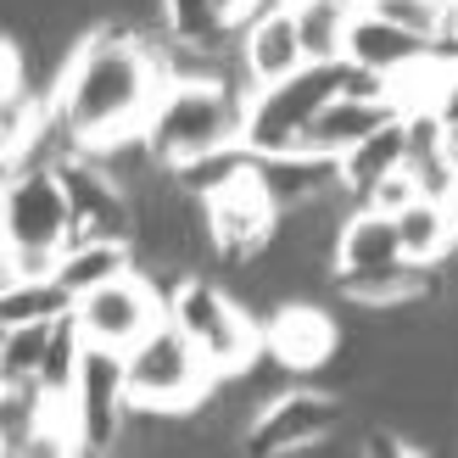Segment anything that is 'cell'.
<instances>
[{
    "label": "cell",
    "mask_w": 458,
    "mask_h": 458,
    "mask_svg": "<svg viewBox=\"0 0 458 458\" xmlns=\"http://www.w3.org/2000/svg\"><path fill=\"white\" fill-rule=\"evenodd\" d=\"M163 62H157V39L129 34V29H89L79 39L73 62L62 67V79L51 89L56 118L67 123V134L96 151L106 140H123V134H140L157 96H163Z\"/></svg>",
    "instance_id": "1"
},
{
    "label": "cell",
    "mask_w": 458,
    "mask_h": 458,
    "mask_svg": "<svg viewBox=\"0 0 458 458\" xmlns=\"http://www.w3.org/2000/svg\"><path fill=\"white\" fill-rule=\"evenodd\" d=\"M67 241H73V201H67L56 163L12 168L6 196H0V285L56 274Z\"/></svg>",
    "instance_id": "2"
},
{
    "label": "cell",
    "mask_w": 458,
    "mask_h": 458,
    "mask_svg": "<svg viewBox=\"0 0 458 458\" xmlns=\"http://www.w3.org/2000/svg\"><path fill=\"white\" fill-rule=\"evenodd\" d=\"M246 84L229 79H174L163 84L146 140L163 168H185L196 157H213L224 146H246Z\"/></svg>",
    "instance_id": "3"
},
{
    "label": "cell",
    "mask_w": 458,
    "mask_h": 458,
    "mask_svg": "<svg viewBox=\"0 0 458 458\" xmlns=\"http://www.w3.org/2000/svg\"><path fill=\"white\" fill-rule=\"evenodd\" d=\"M168 318L201 347L218 380L251 369L263 352V318L229 291V280H213V274H185L168 291Z\"/></svg>",
    "instance_id": "4"
},
{
    "label": "cell",
    "mask_w": 458,
    "mask_h": 458,
    "mask_svg": "<svg viewBox=\"0 0 458 458\" xmlns=\"http://www.w3.org/2000/svg\"><path fill=\"white\" fill-rule=\"evenodd\" d=\"M129 363V397L134 408H157V414H191L218 386L213 363L201 358V347L174 325V318H157V325L123 352Z\"/></svg>",
    "instance_id": "5"
},
{
    "label": "cell",
    "mask_w": 458,
    "mask_h": 458,
    "mask_svg": "<svg viewBox=\"0 0 458 458\" xmlns=\"http://www.w3.org/2000/svg\"><path fill=\"white\" fill-rule=\"evenodd\" d=\"M341 79H347V62H308L280 84L251 89L246 96V151L263 157V151L302 146L313 118L341 96Z\"/></svg>",
    "instance_id": "6"
},
{
    "label": "cell",
    "mask_w": 458,
    "mask_h": 458,
    "mask_svg": "<svg viewBox=\"0 0 458 458\" xmlns=\"http://www.w3.org/2000/svg\"><path fill=\"white\" fill-rule=\"evenodd\" d=\"M341 425H347V392L318 386V380H296V386L274 392L258 414H251L241 447L246 453H268V458L318 453Z\"/></svg>",
    "instance_id": "7"
},
{
    "label": "cell",
    "mask_w": 458,
    "mask_h": 458,
    "mask_svg": "<svg viewBox=\"0 0 458 458\" xmlns=\"http://www.w3.org/2000/svg\"><path fill=\"white\" fill-rule=\"evenodd\" d=\"M73 430H79V453H118L123 442V425L134 414V397H129V363L118 347H101L89 341L84 347V363H79V380H73Z\"/></svg>",
    "instance_id": "8"
},
{
    "label": "cell",
    "mask_w": 458,
    "mask_h": 458,
    "mask_svg": "<svg viewBox=\"0 0 458 458\" xmlns=\"http://www.w3.org/2000/svg\"><path fill=\"white\" fill-rule=\"evenodd\" d=\"M73 318H79L84 341H101V347L129 352L134 341L157 325V318H168V291L157 285L140 263H134L129 274H118V280L84 291L79 308H73Z\"/></svg>",
    "instance_id": "9"
},
{
    "label": "cell",
    "mask_w": 458,
    "mask_h": 458,
    "mask_svg": "<svg viewBox=\"0 0 458 458\" xmlns=\"http://www.w3.org/2000/svg\"><path fill=\"white\" fill-rule=\"evenodd\" d=\"M208 201V229H213V246H218V263H246L274 241V224H280V208L268 201L263 179H258V157L241 179H229L224 191L201 196Z\"/></svg>",
    "instance_id": "10"
},
{
    "label": "cell",
    "mask_w": 458,
    "mask_h": 458,
    "mask_svg": "<svg viewBox=\"0 0 458 458\" xmlns=\"http://www.w3.org/2000/svg\"><path fill=\"white\" fill-rule=\"evenodd\" d=\"M263 352L280 358L296 380H313L318 369H330L341 352V325L325 302L313 296H291L263 318Z\"/></svg>",
    "instance_id": "11"
},
{
    "label": "cell",
    "mask_w": 458,
    "mask_h": 458,
    "mask_svg": "<svg viewBox=\"0 0 458 458\" xmlns=\"http://www.w3.org/2000/svg\"><path fill=\"white\" fill-rule=\"evenodd\" d=\"M67 201H73V235H118L134 241V191L112 174L96 151H73L56 163Z\"/></svg>",
    "instance_id": "12"
},
{
    "label": "cell",
    "mask_w": 458,
    "mask_h": 458,
    "mask_svg": "<svg viewBox=\"0 0 458 458\" xmlns=\"http://www.w3.org/2000/svg\"><path fill=\"white\" fill-rule=\"evenodd\" d=\"M235 56H241L246 89L280 84L296 67H308V45H302V29H296V12L285 0H268L263 12H251L235 29Z\"/></svg>",
    "instance_id": "13"
},
{
    "label": "cell",
    "mask_w": 458,
    "mask_h": 458,
    "mask_svg": "<svg viewBox=\"0 0 458 458\" xmlns=\"http://www.w3.org/2000/svg\"><path fill=\"white\" fill-rule=\"evenodd\" d=\"M258 179L274 208H308L318 196L341 191V157L313 151V146H291V151H263L258 157Z\"/></svg>",
    "instance_id": "14"
},
{
    "label": "cell",
    "mask_w": 458,
    "mask_h": 458,
    "mask_svg": "<svg viewBox=\"0 0 458 458\" xmlns=\"http://www.w3.org/2000/svg\"><path fill=\"white\" fill-rule=\"evenodd\" d=\"M347 62H358V67H369V73L397 84L403 73H414V67L430 62V39L408 34V29H397L392 17H380V12L363 6V17L352 22V34H347Z\"/></svg>",
    "instance_id": "15"
},
{
    "label": "cell",
    "mask_w": 458,
    "mask_h": 458,
    "mask_svg": "<svg viewBox=\"0 0 458 458\" xmlns=\"http://www.w3.org/2000/svg\"><path fill=\"white\" fill-rule=\"evenodd\" d=\"M392 263H408L403 258V241H397V218L358 201L341 224V241H335V274H380Z\"/></svg>",
    "instance_id": "16"
},
{
    "label": "cell",
    "mask_w": 458,
    "mask_h": 458,
    "mask_svg": "<svg viewBox=\"0 0 458 458\" xmlns=\"http://www.w3.org/2000/svg\"><path fill=\"white\" fill-rule=\"evenodd\" d=\"M392 118H403V112H397V101L335 96V101H330V106L313 118V129H308V140H302V146H313V151H330V157H347L352 146H363L375 129H386Z\"/></svg>",
    "instance_id": "17"
},
{
    "label": "cell",
    "mask_w": 458,
    "mask_h": 458,
    "mask_svg": "<svg viewBox=\"0 0 458 458\" xmlns=\"http://www.w3.org/2000/svg\"><path fill=\"white\" fill-rule=\"evenodd\" d=\"M134 268V241H118V235H73L62 246V258H56V280L84 296V291H96L106 280H118V274Z\"/></svg>",
    "instance_id": "18"
},
{
    "label": "cell",
    "mask_w": 458,
    "mask_h": 458,
    "mask_svg": "<svg viewBox=\"0 0 458 458\" xmlns=\"http://www.w3.org/2000/svg\"><path fill=\"white\" fill-rule=\"evenodd\" d=\"M397 218V241H403V258L408 263H425V268H437L447 251L458 246V229H453V201L442 196H414Z\"/></svg>",
    "instance_id": "19"
},
{
    "label": "cell",
    "mask_w": 458,
    "mask_h": 458,
    "mask_svg": "<svg viewBox=\"0 0 458 458\" xmlns=\"http://www.w3.org/2000/svg\"><path fill=\"white\" fill-rule=\"evenodd\" d=\"M296 12V29H302L308 62H341L347 56V34L352 22L363 17L369 0H285Z\"/></svg>",
    "instance_id": "20"
},
{
    "label": "cell",
    "mask_w": 458,
    "mask_h": 458,
    "mask_svg": "<svg viewBox=\"0 0 458 458\" xmlns=\"http://www.w3.org/2000/svg\"><path fill=\"white\" fill-rule=\"evenodd\" d=\"M403 163H408V118H392L363 146H352L347 157H341V185L352 191V201H363L386 174H397Z\"/></svg>",
    "instance_id": "21"
},
{
    "label": "cell",
    "mask_w": 458,
    "mask_h": 458,
    "mask_svg": "<svg viewBox=\"0 0 458 458\" xmlns=\"http://www.w3.org/2000/svg\"><path fill=\"white\" fill-rule=\"evenodd\" d=\"M73 308H79V296L67 291L56 274L0 285V330H6V325H56V318H67Z\"/></svg>",
    "instance_id": "22"
},
{
    "label": "cell",
    "mask_w": 458,
    "mask_h": 458,
    "mask_svg": "<svg viewBox=\"0 0 458 458\" xmlns=\"http://www.w3.org/2000/svg\"><path fill=\"white\" fill-rule=\"evenodd\" d=\"M51 330L56 325H6L0 330V386H39Z\"/></svg>",
    "instance_id": "23"
},
{
    "label": "cell",
    "mask_w": 458,
    "mask_h": 458,
    "mask_svg": "<svg viewBox=\"0 0 458 458\" xmlns=\"http://www.w3.org/2000/svg\"><path fill=\"white\" fill-rule=\"evenodd\" d=\"M246 168H251V151H246V146H224V151L196 157V163L174 168V174H179V185H185V191L213 196V191H224V185H229V179H241Z\"/></svg>",
    "instance_id": "24"
},
{
    "label": "cell",
    "mask_w": 458,
    "mask_h": 458,
    "mask_svg": "<svg viewBox=\"0 0 458 458\" xmlns=\"http://www.w3.org/2000/svg\"><path fill=\"white\" fill-rule=\"evenodd\" d=\"M163 22L174 39H229L235 29H224L218 0H163Z\"/></svg>",
    "instance_id": "25"
},
{
    "label": "cell",
    "mask_w": 458,
    "mask_h": 458,
    "mask_svg": "<svg viewBox=\"0 0 458 458\" xmlns=\"http://www.w3.org/2000/svg\"><path fill=\"white\" fill-rule=\"evenodd\" d=\"M414 196H425V191H420L414 168L403 163L397 174H386V179H380V185H375L369 196H363V201H369V208H380V213H403V208H408V201H414Z\"/></svg>",
    "instance_id": "26"
},
{
    "label": "cell",
    "mask_w": 458,
    "mask_h": 458,
    "mask_svg": "<svg viewBox=\"0 0 458 458\" xmlns=\"http://www.w3.org/2000/svg\"><path fill=\"white\" fill-rule=\"evenodd\" d=\"M268 0H218V17H224V29H241V22L251 17V12H263Z\"/></svg>",
    "instance_id": "27"
},
{
    "label": "cell",
    "mask_w": 458,
    "mask_h": 458,
    "mask_svg": "<svg viewBox=\"0 0 458 458\" xmlns=\"http://www.w3.org/2000/svg\"><path fill=\"white\" fill-rule=\"evenodd\" d=\"M453 229H458V196H453Z\"/></svg>",
    "instance_id": "28"
}]
</instances>
